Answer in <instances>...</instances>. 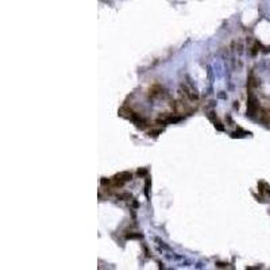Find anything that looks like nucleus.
<instances>
[{
    "label": "nucleus",
    "mask_w": 270,
    "mask_h": 270,
    "mask_svg": "<svg viewBox=\"0 0 270 270\" xmlns=\"http://www.w3.org/2000/svg\"><path fill=\"white\" fill-rule=\"evenodd\" d=\"M181 95H182V97H185V99H188L191 103H196L197 100H199V95H197V92L193 89L192 87H189V85H187V84H182L181 85Z\"/></svg>",
    "instance_id": "1"
},
{
    "label": "nucleus",
    "mask_w": 270,
    "mask_h": 270,
    "mask_svg": "<svg viewBox=\"0 0 270 270\" xmlns=\"http://www.w3.org/2000/svg\"><path fill=\"white\" fill-rule=\"evenodd\" d=\"M162 93H163V88L159 87V85H153V87L150 88V97L151 99H155V97H159V96H162Z\"/></svg>",
    "instance_id": "2"
},
{
    "label": "nucleus",
    "mask_w": 270,
    "mask_h": 270,
    "mask_svg": "<svg viewBox=\"0 0 270 270\" xmlns=\"http://www.w3.org/2000/svg\"><path fill=\"white\" fill-rule=\"evenodd\" d=\"M261 113V120L266 124H270V108H263L259 111Z\"/></svg>",
    "instance_id": "3"
},
{
    "label": "nucleus",
    "mask_w": 270,
    "mask_h": 270,
    "mask_svg": "<svg viewBox=\"0 0 270 270\" xmlns=\"http://www.w3.org/2000/svg\"><path fill=\"white\" fill-rule=\"evenodd\" d=\"M116 177L119 180H122L123 182H127V181H131V180H133V174H131V173H128V172L119 173V174H116Z\"/></svg>",
    "instance_id": "4"
}]
</instances>
